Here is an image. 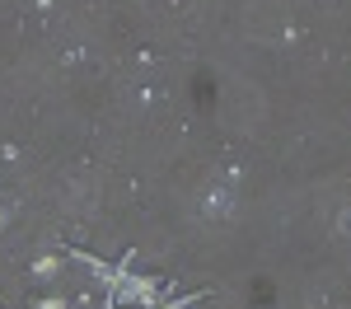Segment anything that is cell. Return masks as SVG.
<instances>
[{"label":"cell","mask_w":351,"mask_h":309,"mask_svg":"<svg viewBox=\"0 0 351 309\" xmlns=\"http://www.w3.org/2000/svg\"><path fill=\"white\" fill-rule=\"evenodd\" d=\"M66 262H75V267H84V272H89V277L99 281L104 291H112V286H117V277H122V272L132 267V258H122V262L112 267V262H104V258H94V253H84V249H71V253H66Z\"/></svg>","instance_id":"obj_1"},{"label":"cell","mask_w":351,"mask_h":309,"mask_svg":"<svg viewBox=\"0 0 351 309\" xmlns=\"http://www.w3.org/2000/svg\"><path fill=\"white\" fill-rule=\"evenodd\" d=\"M61 267H66V258H56V253H43V258H33V281L38 286H52V281H61Z\"/></svg>","instance_id":"obj_2"},{"label":"cell","mask_w":351,"mask_h":309,"mask_svg":"<svg viewBox=\"0 0 351 309\" xmlns=\"http://www.w3.org/2000/svg\"><path fill=\"white\" fill-rule=\"evenodd\" d=\"M206 300V291H192V295H173V300H155V305H141V309H192Z\"/></svg>","instance_id":"obj_4"},{"label":"cell","mask_w":351,"mask_h":309,"mask_svg":"<svg viewBox=\"0 0 351 309\" xmlns=\"http://www.w3.org/2000/svg\"><path fill=\"white\" fill-rule=\"evenodd\" d=\"M206 211L211 216H230L234 211V188H216V193L206 197Z\"/></svg>","instance_id":"obj_3"},{"label":"cell","mask_w":351,"mask_h":309,"mask_svg":"<svg viewBox=\"0 0 351 309\" xmlns=\"http://www.w3.org/2000/svg\"><path fill=\"white\" fill-rule=\"evenodd\" d=\"M5 225H10V206H0V230H5Z\"/></svg>","instance_id":"obj_7"},{"label":"cell","mask_w":351,"mask_h":309,"mask_svg":"<svg viewBox=\"0 0 351 309\" xmlns=\"http://www.w3.org/2000/svg\"><path fill=\"white\" fill-rule=\"evenodd\" d=\"M337 234H347V239H351V206L337 211Z\"/></svg>","instance_id":"obj_6"},{"label":"cell","mask_w":351,"mask_h":309,"mask_svg":"<svg viewBox=\"0 0 351 309\" xmlns=\"http://www.w3.org/2000/svg\"><path fill=\"white\" fill-rule=\"evenodd\" d=\"M33 309H71V300H66V295H38Z\"/></svg>","instance_id":"obj_5"}]
</instances>
